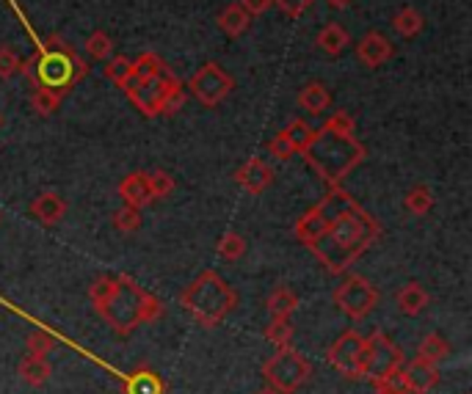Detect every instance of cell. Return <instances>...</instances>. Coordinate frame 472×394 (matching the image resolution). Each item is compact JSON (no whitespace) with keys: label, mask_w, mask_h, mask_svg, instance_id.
Listing matches in <instances>:
<instances>
[{"label":"cell","mask_w":472,"mask_h":394,"mask_svg":"<svg viewBox=\"0 0 472 394\" xmlns=\"http://www.w3.org/2000/svg\"><path fill=\"white\" fill-rule=\"evenodd\" d=\"M119 196L125 199V205H130V207H147V205H152L155 199H152V190H150V174L147 172H133V174H127L125 180H122V185H119Z\"/></svg>","instance_id":"obj_17"},{"label":"cell","mask_w":472,"mask_h":394,"mask_svg":"<svg viewBox=\"0 0 472 394\" xmlns=\"http://www.w3.org/2000/svg\"><path fill=\"white\" fill-rule=\"evenodd\" d=\"M89 298L97 315L119 336L133 334L142 323H155L163 315V303L125 273L100 276L89 290Z\"/></svg>","instance_id":"obj_3"},{"label":"cell","mask_w":472,"mask_h":394,"mask_svg":"<svg viewBox=\"0 0 472 394\" xmlns=\"http://www.w3.org/2000/svg\"><path fill=\"white\" fill-rule=\"evenodd\" d=\"M313 367L296 348H280L265 364H263V378L271 389L282 394H296L304 383H307Z\"/></svg>","instance_id":"obj_7"},{"label":"cell","mask_w":472,"mask_h":394,"mask_svg":"<svg viewBox=\"0 0 472 394\" xmlns=\"http://www.w3.org/2000/svg\"><path fill=\"white\" fill-rule=\"evenodd\" d=\"M257 394H282V391H276V389H271V386H265V389H260Z\"/></svg>","instance_id":"obj_42"},{"label":"cell","mask_w":472,"mask_h":394,"mask_svg":"<svg viewBox=\"0 0 472 394\" xmlns=\"http://www.w3.org/2000/svg\"><path fill=\"white\" fill-rule=\"evenodd\" d=\"M313 133H315V130L310 127V122L293 119V122H288L280 133H276V138L268 144V149H271V155H273L276 160H290L293 155H301L304 149H307Z\"/></svg>","instance_id":"obj_12"},{"label":"cell","mask_w":472,"mask_h":394,"mask_svg":"<svg viewBox=\"0 0 472 394\" xmlns=\"http://www.w3.org/2000/svg\"><path fill=\"white\" fill-rule=\"evenodd\" d=\"M326 4H329L331 9H346V6L354 4V0H326Z\"/></svg>","instance_id":"obj_41"},{"label":"cell","mask_w":472,"mask_h":394,"mask_svg":"<svg viewBox=\"0 0 472 394\" xmlns=\"http://www.w3.org/2000/svg\"><path fill=\"white\" fill-rule=\"evenodd\" d=\"M265 309H268L271 320H290V315L298 309V295L288 285H280V287L271 290V295L265 301Z\"/></svg>","instance_id":"obj_19"},{"label":"cell","mask_w":472,"mask_h":394,"mask_svg":"<svg viewBox=\"0 0 472 394\" xmlns=\"http://www.w3.org/2000/svg\"><path fill=\"white\" fill-rule=\"evenodd\" d=\"M418 356L431 361V364H439V361H445L451 356V342L442 334H428L418 348Z\"/></svg>","instance_id":"obj_26"},{"label":"cell","mask_w":472,"mask_h":394,"mask_svg":"<svg viewBox=\"0 0 472 394\" xmlns=\"http://www.w3.org/2000/svg\"><path fill=\"white\" fill-rule=\"evenodd\" d=\"M298 105H301V110H307L310 117H321L331 105V94H329V89L323 86V83L313 80L298 92Z\"/></svg>","instance_id":"obj_20"},{"label":"cell","mask_w":472,"mask_h":394,"mask_svg":"<svg viewBox=\"0 0 472 394\" xmlns=\"http://www.w3.org/2000/svg\"><path fill=\"white\" fill-rule=\"evenodd\" d=\"M248 25H252V17L246 14V9H243L240 4H230V6L221 9V14H218V28H221V31H224L230 39L243 36V34L248 31Z\"/></svg>","instance_id":"obj_22"},{"label":"cell","mask_w":472,"mask_h":394,"mask_svg":"<svg viewBox=\"0 0 472 394\" xmlns=\"http://www.w3.org/2000/svg\"><path fill=\"white\" fill-rule=\"evenodd\" d=\"M114 227H117L122 235H133V232H138V229H142V210L125 205L122 210L114 213Z\"/></svg>","instance_id":"obj_32"},{"label":"cell","mask_w":472,"mask_h":394,"mask_svg":"<svg viewBox=\"0 0 472 394\" xmlns=\"http://www.w3.org/2000/svg\"><path fill=\"white\" fill-rule=\"evenodd\" d=\"M293 232L329 273H343L378 240L381 227L351 193L331 188L296 221Z\"/></svg>","instance_id":"obj_1"},{"label":"cell","mask_w":472,"mask_h":394,"mask_svg":"<svg viewBox=\"0 0 472 394\" xmlns=\"http://www.w3.org/2000/svg\"><path fill=\"white\" fill-rule=\"evenodd\" d=\"M326 125L335 127V130H340V133H354V119L346 114V110H338V114H331V117L326 119Z\"/></svg>","instance_id":"obj_39"},{"label":"cell","mask_w":472,"mask_h":394,"mask_svg":"<svg viewBox=\"0 0 472 394\" xmlns=\"http://www.w3.org/2000/svg\"><path fill=\"white\" fill-rule=\"evenodd\" d=\"M163 72H169V67L163 64V59L158 52H142L133 61V75H138V77H155V75H163Z\"/></svg>","instance_id":"obj_28"},{"label":"cell","mask_w":472,"mask_h":394,"mask_svg":"<svg viewBox=\"0 0 472 394\" xmlns=\"http://www.w3.org/2000/svg\"><path fill=\"white\" fill-rule=\"evenodd\" d=\"M235 182L246 190V193H263L271 188L273 182V168L263 160V157H252V160H246L238 172H235Z\"/></svg>","instance_id":"obj_13"},{"label":"cell","mask_w":472,"mask_h":394,"mask_svg":"<svg viewBox=\"0 0 472 394\" xmlns=\"http://www.w3.org/2000/svg\"><path fill=\"white\" fill-rule=\"evenodd\" d=\"M271 4L280 9L285 17H290V20H296V17H301L304 12H307L315 0H271Z\"/></svg>","instance_id":"obj_38"},{"label":"cell","mask_w":472,"mask_h":394,"mask_svg":"<svg viewBox=\"0 0 472 394\" xmlns=\"http://www.w3.org/2000/svg\"><path fill=\"white\" fill-rule=\"evenodd\" d=\"M180 303L188 309V315L199 326L216 328L224 323L232 309L238 306V293L216 270L208 268L180 293Z\"/></svg>","instance_id":"obj_5"},{"label":"cell","mask_w":472,"mask_h":394,"mask_svg":"<svg viewBox=\"0 0 472 394\" xmlns=\"http://www.w3.org/2000/svg\"><path fill=\"white\" fill-rule=\"evenodd\" d=\"M232 89H235L232 75L224 67H221V64H216V61L199 67L197 72L191 75V80H188V92L197 97L205 108L221 105V102H224L232 94Z\"/></svg>","instance_id":"obj_9"},{"label":"cell","mask_w":472,"mask_h":394,"mask_svg":"<svg viewBox=\"0 0 472 394\" xmlns=\"http://www.w3.org/2000/svg\"><path fill=\"white\" fill-rule=\"evenodd\" d=\"M240 6L246 9V14L248 17H260L263 12H268V6H271V0H240Z\"/></svg>","instance_id":"obj_40"},{"label":"cell","mask_w":472,"mask_h":394,"mask_svg":"<svg viewBox=\"0 0 472 394\" xmlns=\"http://www.w3.org/2000/svg\"><path fill=\"white\" fill-rule=\"evenodd\" d=\"M373 389H376V394H409V386H406V378H403V367L387 373L381 378H373Z\"/></svg>","instance_id":"obj_30"},{"label":"cell","mask_w":472,"mask_h":394,"mask_svg":"<svg viewBox=\"0 0 472 394\" xmlns=\"http://www.w3.org/2000/svg\"><path fill=\"white\" fill-rule=\"evenodd\" d=\"M102 69H105V77L114 83V86L122 89V83H125V80L130 77V72H133V61L125 59V55H110Z\"/></svg>","instance_id":"obj_31"},{"label":"cell","mask_w":472,"mask_h":394,"mask_svg":"<svg viewBox=\"0 0 472 394\" xmlns=\"http://www.w3.org/2000/svg\"><path fill=\"white\" fill-rule=\"evenodd\" d=\"M246 254V237L238 232H227L218 243V257L227 260V262H238Z\"/></svg>","instance_id":"obj_29"},{"label":"cell","mask_w":472,"mask_h":394,"mask_svg":"<svg viewBox=\"0 0 472 394\" xmlns=\"http://www.w3.org/2000/svg\"><path fill=\"white\" fill-rule=\"evenodd\" d=\"M61 100H64V97H59V94H50V92L34 89L31 105H34V110H37L39 117H50V114H55V110L61 108Z\"/></svg>","instance_id":"obj_34"},{"label":"cell","mask_w":472,"mask_h":394,"mask_svg":"<svg viewBox=\"0 0 472 394\" xmlns=\"http://www.w3.org/2000/svg\"><path fill=\"white\" fill-rule=\"evenodd\" d=\"M331 298H335V306L340 309V312L346 318H351V320H365L376 309V303H378L376 287L362 276L343 278L340 287L335 290V295H331Z\"/></svg>","instance_id":"obj_10"},{"label":"cell","mask_w":472,"mask_h":394,"mask_svg":"<svg viewBox=\"0 0 472 394\" xmlns=\"http://www.w3.org/2000/svg\"><path fill=\"white\" fill-rule=\"evenodd\" d=\"M401 367H403V353L390 336L381 331L368 336V373H365V378L373 381V378H381V375L401 370Z\"/></svg>","instance_id":"obj_11"},{"label":"cell","mask_w":472,"mask_h":394,"mask_svg":"<svg viewBox=\"0 0 472 394\" xmlns=\"http://www.w3.org/2000/svg\"><path fill=\"white\" fill-rule=\"evenodd\" d=\"M318 47L326 52V55H340L348 44H351V36L348 31L340 25V22H326L321 31H318Z\"/></svg>","instance_id":"obj_23"},{"label":"cell","mask_w":472,"mask_h":394,"mask_svg":"<svg viewBox=\"0 0 472 394\" xmlns=\"http://www.w3.org/2000/svg\"><path fill=\"white\" fill-rule=\"evenodd\" d=\"M0 127H4V117H0Z\"/></svg>","instance_id":"obj_43"},{"label":"cell","mask_w":472,"mask_h":394,"mask_svg":"<svg viewBox=\"0 0 472 394\" xmlns=\"http://www.w3.org/2000/svg\"><path fill=\"white\" fill-rule=\"evenodd\" d=\"M122 92L147 119L175 117L185 102V86L172 69L155 77H138L130 72V77L122 83Z\"/></svg>","instance_id":"obj_6"},{"label":"cell","mask_w":472,"mask_h":394,"mask_svg":"<svg viewBox=\"0 0 472 394\" xmlns=\"http://www.w3.org/2000/svg\"><path fill=\"white\" fill-rule=\"evenodd\" d=\"M31 215L39 223H45V227H55V223H61L64 215H67V202L61 199L59 193L45 190L31 202Z\"/></svg>","instance_id":"obj_16"},{"label":"cell","mask_w":472,"mask_h":394,"mask_svg":"<svg viewBox=\"0 0 472 394\" xmlns=\"http://www.w3.org/2000/svg\"><path fill=\"white\" fill-rule=\"evenodd\" d=\"M423 14L418 9H411V6H403L395 17H393V28H395V34L403 36V39H411V36H418L423 31Z\"/></svg>","instance_id":"obj_24"},{"label":"cell","mask_w":472,"mask_h":394,"mask_svg":"<svg viewBox=\"0 0 472 394\" xmlns=\"http://www.w3.org/2000/svg\"><path fill=\"white\" fill-rule=\"evenodd\" d=\"M20 378L28 383V386H45L47 378L53 375V367L47 356H34V353H25V358L20 361Z\"/></svg>","instance_id":"obj_21"},{"label":"cell","mask_w":472,"mask_h":394,"mask_svg":"<svg viewBox=\"0 0 472 394\" xmlns=\"http://www.w3.org/2000/svg\"><path fill=\"white\" fill-rule=\"evenodd\" d=\"M428 301H431L428 293L423 290V285H418V281H406V285L395 295V303L401 309V315H406V318H418L423 309L428 306Z\"/></svg>","instance_id":"obj_18"},{"label":"cell","mask_w":472,"mask_h":394,"mask_svg":"<svg viewBox=\"0 0 472 394\" xmlns=\"http://www.w3.org/2000/svg\"><path fill=\"white\" fill-rule=\"evenodd\" d=\"M356 59L362 61L368 69H378L381 64H387L393 59V42L387 39L381 31H370L359 39L356 44Z\"/></svg>","instance_id":"obj_14"},{"label":"cell","mask_w":472,"mask_h":394,"mask_svg":"<svg viewBox=\"0 0 472 394\" xmlns=\"http://www.w3.org/2000/svg\"><path fill=\"white\" fill-rule=\"evenodd\" d=\"M265 336H268V342H273L276 348H288L290 340H293L290 320H271L268 328H265Z\"/></svg>","instance_id":"obj_33"},{"label":"cell","mask_w":472,"mask_h":394,"mask_svg":"<svg viewBox=\"0 0 472 394\" xmlns=\"http://www.w3.org/2000/svg\"><path fill=\"white\" fill-rule=\"evenodd\" d=\"M329 364L335 367L340 375L359 381L368 373V336L359 331H343L329 348Z\"/></svg>","instance_id":"obj_8"},{"label":"cell","mask_w":472,"mask_h":394,"mask_svg":"<svg viewBox=\"0 0 472 394\" xmlns=\"http://www.w3.org/2000/svg\"><path fill=\"white\" fill-rule=\"evenodd\" d=\"M22 72V59H20V52L14 47H0V77L9 80L14 75Z\"/></svg>","instance_id":"obj_36"},{"label":"cell","mask_w":472,"mask_h":394,"mask_svg":"<svg viewBox=\"0 0 472 394\" xmlns=\"http://www.w3.org/2000/svg\"><path fill=\"white\" fill-rule=\"evenodd\" d=\"M53 348V336L45 331H31L25 340V353H34V356H47Z\"/></svg>","instance_id":"obj_37"},{"label":"cell","mask_w":472,"mask_h":394,"mask_svg":"<svg viewBox=\"0 0 472 394\" xmlns=\"http://www.w3.org/2000/svg\"><path fill=\"white\" fill-rule=\"evenodd\" d=\"M403 378H406L409 394H428L439 383V367L420 356H414L409 364H403Z\"/></svg>","instance_id":"obj_15"},{"label":"cell","mask_w":472,"mask_h":394,"mask_svg":"<svg viewBox=\"0 0 472 394\" xmlns=\"http://www.w3.org/2000/svg\"><path fill=\"white\" fill-rule=\"evenodd\" d=\"M403 207H406L411 215H428L431 207H434V193H431V188H428V185H414L411 190H406Z\"/></svg>","instance_id":"obj_25"},{"label":"cell","mask_w":472,"mask_h":394,"mask_svg":"<svg viewBox=\"0 0 472 394\" xmlns=\"http://www.w3.org/2000/svg\"><path fill=\"white\" fill-rule=\"evenodd\" d=\"M175 177L166 174V172H152L150 174V190H152V199H169V196L175 193Z\"/></svg>","instance_id":"obj_35"},{"label":"cell","mask_w":472,"mask_h":394,"mask_svg":"<svg viewBox=\"0 0 472 394\" xmlns=\"http://www.w3.org/2000/svg\"><path fill=\"white\" fill-rule=\"evenodd\" d=\"M307 163L323 177L331 188H340V182L365 160L368 149L362 141H356L354 133H340L335 127L323 125L313 133L307 149L301 152Z\"/></svg>","instance_id":"obj_4"},{"label":"cell","mask_w":472,"mask_h":394,"mask_svg":"<svg viewBox=\"0 0 472 394\" xmlns=\"http://www.w3.org/2000/svg\"><path fill=\"white\" fill-rule=\"evenodd\" d=\"M9 6L14 9V14L20 17L22 28L28 31V36L34 39L37 50L28 61H22V75L28 77L34 89L50 92V94H59L67 97L77 83L86 77L89 64L80 59V55L61 39V36H47L39 39V34L31 28V22L25 20L22 9L17 6V0H9Z\"/></svg>","instance_id":"obj_2"},{"label":"cell","mask_w":472,"mask_h":394,"mask_svg":"<svg viewBox=\"0 0 472 394\" xmlns=\"http://www.w3.org/2000/svg\"><path fill=\"white\" fill-rule=\"evenodd\" d=\"M86 55L92 61H108L110 55H114V42H110V36L105 31H94L89 39H86Z\"/></svg>","instance_id":"obj_27"}]
</instances>
